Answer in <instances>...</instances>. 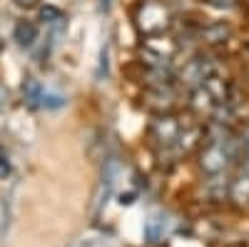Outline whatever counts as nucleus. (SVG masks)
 I'll return each mask as SVG.
<instances>
[{
	"instance_id": "nucleus-14",
	"label": "nucleus",
	"mask_w": 249,
	"mask_h": 247,
	"mask_svg": "<svg viewBox=\"0 0 249 247\" xmlns=\"http://www.w3.org/2000/svg\"><path fill=\"white\" fill-rule=\"evenodd\" d=\"M62 105H65V95H60L55 90H43V97H40V108L45 110H60Z\"/></svg>"
},
{
	"instance_id": "nucleus-11",
	"label": "nucleus",
	"mask_w": 249,
	"mask_h": 247,
	"mask_svg": "<svg viewBox=\"0 0 249 247\" xmlns=\"http://www.w3.org/2000/svg\"><path fill=\"white\" fill-rule=\"evenodd\" d=\"M187 105H190V110L195 115H202V117L207 115V117H210L214 113V108H217V100L212 97V93L207 90L204 85H199V88L190 90V100H187Z\"/></svg>"
},
{
	"instance_id": "nucleus-10",
	"label": "nucleus",
	"mask_w": 249,
	"mask_h": 247,
	"mask_svg": "<svg viewBox=\"0 0 249 247\" xmlns=\"http://www.w3.org/2000/svg\"><path fill=\"white\" fill-rule=\"evenodd\" d=\"M37 20H40V25L48 28V35H55V38L65 30V25H68V15L62 13L57 5H40Z\"/></svg>"
},
{
	"instance_id": "nucleus-18",
	"label": "nucleus",
	"mask_w": 249,
	"mask_h": 247,
	"mask_svg": "<svg viewBox=\"0 0 249 247\" xmlns=\"http://www.w3.org/2000/svg\"><path fill=\"white\" fill-rule=\"evenodd\" d=\"M3 48H5V40H3V38H0V53H3Z\"/></svg>"
},
{
	"instance_id": "nucleus-17",
	"label": "nucleus",
	"mask_w": 249,
	"mask_h": 247,
	"mask_svg": "<svg viewBox=\"0 0 249 247\" xmlns=\"http://www.w3.org/2000/svg\"><path fill=\"white\" fill-rule=\"evenodd\" d=\"M13 3L18 8H23V10H30V8H37L40 5V0H13Z\"/></svg>"
},
{
	"instance_id": "nucleus-16",
	"label": "nucleus",
	"mask_w": 249,
	"mask_h": 247,
	"mask_svg": "<svg viewBox=\"0 0 249 247\" xmlns=\"http://www.w3.org/2000/svg\"><path fill=\"white\" fill-rule=\"evenodd\" d=\"M239 142H242V150H244V155H249V125L239 133Z\"/></svg>"
},
{
	"instance_id": "nucleus-15",
	"label": "nucleus",
	"mask_w": 249,
	"mask_h": 247,
	"mask_svg": "<svg viewBox=\"0 0 249 247\" xmlns=\"http://www.w3.org/2000/svg\"><path fill=\"white\" fill-rule=\"evenodd\" d=\"M10 172H13V162H10V155H8V150L0 145V180H8L10 177Z\"/></svg>"
},
{
	"instance_id": "nucleus-3",
	"label": "nucleus",
	"mask_w": 249,
	"mask_h": 247,
	"mask_svg": "<svg viewBox=\"0 0 249 247\" xmlns=\"http://www.w3.org/2000/svg\"><path fill=\"white\" fill-rule=\"evenodd\" d=\"M172 25V8L164 0H142L135 8V28L142 35L167 33Z\"/></svg>"
},
{
	"instance_id": "nucleus-13",
	"label": "nucleus",
	"mask_w": 249,
	"mask_h": 247,
	"mask_svg": "<svg viewBox=\"0 0 249 247\" xmlns=\"http://www.w3.org/2000/svg\"><path fill=\"white\" fill-rule=\"evenodd\" d=\"M43 82L35 80V77H28L23 82V100H28V105L33 108H40V97H43Z\"/></svg>"
},
{
	"instance_id": "nucleus-4",
	"label": "nucleus",
	"mask_w": 249,
	"mask_h": 247,
	"mask_svg": "<svg viewBox=\"0 0 249 247\" xmlns=\"http://www.w3.org/2000/svg\"><path fill=\"white\" fill-rule=\"evenodd\" d=\"M182 128H184L182 120L175 113H155L147 125V137L152 142V148H167L177 142Z\"/></svg>"
},
{
	"instance_id": "nucleus-19",
	"label": "nucleus",
	"mask_w": 249,
	"mask_h": 247,
	"mask_svg": "<svg viewBox=\"0 0 249 247\" xmlns=\"http://www.w3.org/2000/svg\"><path fill=\"white\" fill-rule=\"evenodd\" d=\"M0 108H3V95H0Z\"/></svg>"
},
{
	"instance_id": "nucleus-9",
	"label": "nucleus",
	"mask_w": 249,
	"mask_h": 247,
	"mask_svg": "<svg viewBox=\"0 0 249 247\" xmlns=\"http://www.w3.org/2000/svg\"><path fill=\"white\" fill-rule=\"evenodd\" d=\"M13 40H15V45L18 48H23V50H30L37 45V40H40V25L35 23V20H18V23L13 25Z\"/></svg>"
},
{
	"instance_id": "nucleus-2",
	"label": "nucleus",
	"mask_w": 249,
	"mask_h": 247,
	"mask_svg": "<svg viewBox=\"0 0 249 247\" xmlns=\"http://www.w3.org/2000/svg\"><path fill=\"white\" fill-rule=\"evenodd\" d=\"M179 55V43L175 33H155V35H142L140 43V63L142 65H167L175 63Z\"/></svg>"
},
{
	"instance_id": "nucleus-6",
	"label": "nucleus",
	"mask_w": 249,
	"mask_h": 247,
	"mask_svg": "<svg viewBox=\"0 0 249 247\" xmlns=\"http://www.w3.org/2000/svg\"><path fill=\"white\" fill-rule=\"evenodd\" d=\"M195 38H197L199 48H217L232 38V28H230V23H222V20L202 23V25H195Z\"/></svg>"
},
{
	"instance_id": "nucleus-7",
	"label": "nucleus",
	"mask_w": 249,
	"mask_h": 247,
	"mask_svg": "<svg viewBox=\"0 0 249 247\" xmlns=\"http://www.w3.org/2000/svg\"><path fill=\"white\" fill-rule=\"evenodd\" d=\"M230 185L232 175L230 172H214L202 177V195L210 202H227L230 200Z\"/></svg>"
},
{
	"instance_id": "nucleus-1",
	"label": "nucleus",
	"mask_w": 249,
	"mask_h": 247,
	"mask_svg": "<svg viewBox=\"0 0 249 247\" xmlns=\"http://www.w3.org/2000/svg\"><path fill=\"white\" fill-rule=\"evenodd\" d=\"M219 70H222V68H219V63L214 60L212 53L197 50L195 55L184 57L182 65H177V85H179L182 90H195V88H199L210 75H214V73H219Z\"/></svg>"
},
{
	"instance_id": "nucleus-8",
	"label": "nucleus",
	"mask_w": 249,
	"mask_h": 247,
	"mask_svg": "<svg viewBox=\"0 0 249 247\" xmlns=\"http://www.w3.org/2000/svg\"><path fill=\"white\" fill-rule=\"evenodd\" d=\"M140 80L144 88L150 85H170V82H177V65L167 63V65H142Z\"/></svg>"
},
{
	"instance_id": "nucleus-12",
	"label": "nucleus",
	"mask_w": 249,
	"mask_h": 247,
	"mask_svg": "<svg viewBox=\"0 0 249 247\" xmlns=\"http://www.w3.org/2000/svg\"><path fill=\"white\" fill-rule=\"evenodd\" d=\"M230 200L239 208L249 205V172L244 170H237L232 175V185H230Z\"/></svg>"
},
{
	"instance_id": "nucleus-5",
	"label": "nucleus",
	"mask_w": 249,
	"mask_h": 247,
	"mask_svg": "<svg viewBox=\"0 0 249 247\" xmlns=\"http://www.w3.org/2000/svg\"><path fill=\"white\" fill-rule=\"evenodd\" d=\"M179 97H182V88L177 82H170V85H150L142 90V102L152 113H172L179 105Z\"/></svg>"
}]
</instances>
